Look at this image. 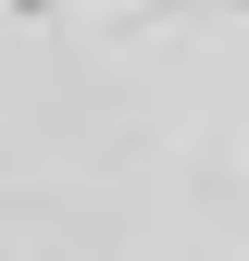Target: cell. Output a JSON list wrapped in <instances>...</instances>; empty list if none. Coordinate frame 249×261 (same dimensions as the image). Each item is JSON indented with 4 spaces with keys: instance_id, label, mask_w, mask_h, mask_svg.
<instances>
[{
    "instance_id": "cell-1",
    "label": "cell",
    "mask_w": 249,
    "mask_h": 261,
    "mask_svg": "<svg viewBox=\"0 0 249 261\" xmlns=\"http://www.w3.org/2000/svg\"><path fill=\"white\" fill-rule=\"evenodd\" d=\"M0 261H249V0H0Z\"/></svg>"
}]
</instances>
